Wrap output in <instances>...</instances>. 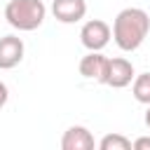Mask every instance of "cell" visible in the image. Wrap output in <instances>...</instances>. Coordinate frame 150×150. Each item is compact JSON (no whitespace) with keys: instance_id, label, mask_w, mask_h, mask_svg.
Segmentation results:
<instances>
[{"instance_id":"1","label":"cell","mask_w":150,"mask_h":150,"mask_svg":"<svg viewBox=\"0 0 150 150\" xmlns=\"http://www.w3.org/2000/svg\"><path fill=\"white\" fill-rule=\"evenodd\" d=\"M112 40L122 52H136L150 30V16L141 7L122 9L112 21Z\"/></svg>"},{"instance_id":"2","label":"cell","mask_w":150,"mask_h":150,"mask_svg":"<svg viewBox=\"0 0 150 150\" xmlns=\"http://www.w3.org/2000/svg\"><path fill=\"white\" fill-rule=\"evenodd\" d=\"M47 16V7L42 0H9L5 5V19L16 30H35L42 26Z\"/></svg>"},{"instance_id":"3","label":"cell","mask_w":150,"mask_h":150,"mask_svg":"<svg viewBox=\"0 0 150 150\" xmlns=\"http://www.w3.org/2000/svg\"><path fill=\"white\" fill-rule=\"evenodd\" d=\"M110 38H112V30H110V26H108L105 21H101V19L87 21V23L82 26V30H80V42H82V47L89 49V52H101V49L110 42Z\"/></svg>"},{"instance_id":"4","label":"cell","mask_w":150,"mask_h":150,"mask_svg":"<svg viewBox=\"0 0 150 150\" xmlns=\"http://www.w3.org/2000/svg\"><path fill=\"white\" fill-rule=\"evenodd\" d=\"M134 80V66L131 61L117 56V59H108V68H105V77H103V84L112 87V89H122V87H129Z\"/></svg>"},{"instance_id":"5","label":"cell","mask_w":150,"mask_h":150,"mask_svg":"<svg viewBox=\"0 0 150 150\" xmlns=\"http://www.w3.org/2000/svg\"><path fill=\"white\" fill-rule=\"evenodd\" d=\"M52 14L61 23H77L87 14V2L84 0H54Z\"/></svg>"},{"instance_id":"6","label":"cell","mask_w":150,"mask_h":150,"mask_svg":"<svg viewBox=\"0 0 150 150\" xmlns=\"http://www.w3.org/2000/svg\"><path fill=\"white\" fill-rule=\"evenodd\" d=\"M23 40L16 35H5L0 38V70H9L21 63L23 59Z\"/></svg>"},{"instance_id":"7","label":"cell","mask_w":150,"mask_h":150,"mask_svg":"<svg viewBox=\"0 0 150 150\" xmlns=\"http://www.w3.org/2000/svg\"><path fill=\"white\" fill-rule=\"evenodd\" d=\"M105 68H108V59L101 52H89L80 59V75L87 77V80H96V82L103 84Z\"/></svg>"},{"instance_id":"8","label":"cell","mask_w":150,"mask_h":150,"mask_svg":"<svg viewBox=\"0 0 150 150\" xmlns=\"http://www.w3.org/2000/svg\"><path fill=\"white\" fill-rule=\"evenodd\" d=\"M61 148L63 150H94V136L87 127H70L63 138H61Z\"/></svg>"},{"instance_id":"9","label":"cell","mask_w":150,"mask_h":150,"mask_svg":"<svg viewBox=\"0 0 150 150\" xmlns=\"http://www.w3.org/2000/svg\"><path fill=\"white\" fill-rule=\"evenodd\" d=\"M131 91H134V98L143 105H150V73H141V75H134L131 80Z\"/></svg>"},{"instance_id":"10","label":"cell","mask_w":150,"mask_h":150,"mask_svg":"<svg viewBox=\"0 0 150 150\" xmlns=\"http://www.w3.org/2000/svg\"><path fill=\"white\" fill-rule=\"evenodd\" d=\"M98 148L101 150H131V141L122 134H108L101 138Z\"/></svg>"},{"instance_id":"11","label":"cell","mask_w":150,"mask_h":150,"mask_svg":"<svg viewBox=\"0 0 150 150\" xmlns=\"http://www.w3.org/2000/svg\"><path fill=\"white\" fill-rule=\"evenodd\" d=\"M131 148H136V150H150V136H141V138H136V141L131 143Z\"/></svg>"},{"instance_id":"12","label":"cell","mask_w":150,"mask_h":150,"mask_svg":"<svg viewBox=\"0 0 150 150\" xmlns=\"http://www.w3.org/2000/svg\"><path fill=\"white\" fill-rule=\"evenodd\" d=\"M7 98H9V89H7L5 82H0V108L7 103Z\"/></svg>"},{"instance_id":"13","label":"cell","mask_w":150,"mask_h":150,"mask_svg":"<svg viewBox=\"0 0 150 150\" xmlns=\"http://www.w3.org/2000/svg\"><path fill=\"white\" fill-rule=\"evenodd\" d=\"M145 124L150 127V105H148V112H145Z\"/></svg>"}]
</instances>
